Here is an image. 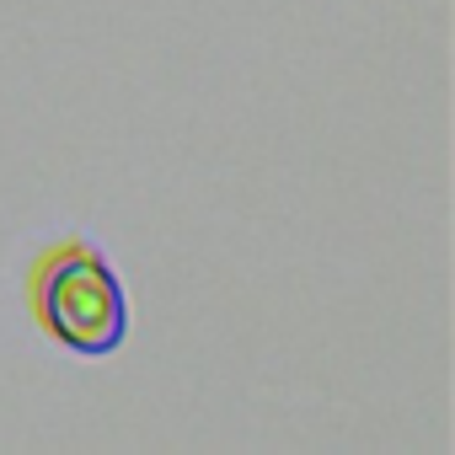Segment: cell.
<instances>
[{
    "label": "cell",
    "instance_id": "obj_1",
    "mask_svg": "<svg viewBox=\"0 0 455 455\" xmlns=\"http://www.w3.org/2000/svg\"><path fill=\"white\" fill-rule=\"evenodd\" d=\"M33 311H38V327L60 348L86 354V359L118 354L129 338L124 284L92 242H70L44 258L38 284H33Z\"/></svg>",
    "mask_w": 455,
    "mask_h": 455
}]
</instances>
